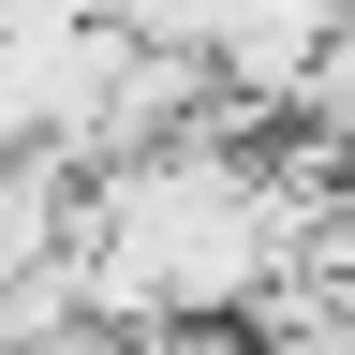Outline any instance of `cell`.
Segmentation results:
<instances>
[{
  "label": "cell",
  "instance_id": "cell-1",
  "mask_svg": "<svg viewBox=\"0 0 355 355\" xmlns=\"http://www.w3.org/2000/svg\"><path fill=\"white\" fill-rule=\"evenodd\" d=\"M0 15H30V30H89V15H119V0H0Z\"/></svg>",
  "mask_w": 355,
  "mask_h": 355
}]
</instances>
